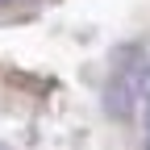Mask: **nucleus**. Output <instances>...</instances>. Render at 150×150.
Instances as JSON below:
<instances>
[{"mask_svg":"<svg viewBox=\"0 0 150 150\" xmlns=\"http://www.w3.org/2000/svg\"><path fill=\"white\" fill-rule=\"evenodd\" d=\"M138 88H142V96H146V100H150V67H146V71H142V79H138Z\"/></svg>","mask_w":150,"mask_h":150,"instance_id":"nucleus-1","label":"nucleus"},{"mask_svg":"<svg viewBox=\"0 0 150 150\" xmlns=\"http://www.w3.org/2000/svg\"><path fill=\"white\" fill-rule=\"evenodd\" d=\"M142 117H146V129H150V100H146V112H142Z\"/></svg>","mask_w":150,"mask_h":150,"instance_id":"nucleus-2","label":"nucleus"},{"mask_svg":"<svg viewBox=\"0 0 150 150\" xmlns=\"http://www.w3.org/2000/svg\"><path fill=\"white\" fill-rule=\"evenodd\" d=\"M146 150H150V142H146Z\"/></svg>","mask_w":150,"mask_h":150,"instance_id":"nucleus-3","label":"nucleus"}]
</instances>
